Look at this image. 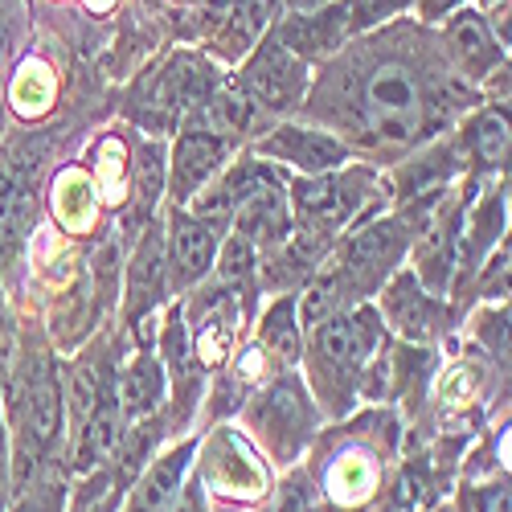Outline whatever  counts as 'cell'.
<instances>
[{
    "label": "cell",
    "instance_id": "obj_12",
    "mask_svg": "<svg viewBox=\"0 0 512 512\" xmlns=\"http://www.w3.org/2000/svg\"><path fill=\"white\" fill-rule=\"evenodd\" d=\"M218 226L185 213L173 205V218H168V295H185L193 291L218 263Z\"/></svg>",
    "mask_w": 512,
    "mask_h": 512
},
{
    "label": "cell",
    "instance_id": "obj_16",
    "mask_svg": "<svg viewBox=\"0 0 512 512\" xmlns=\"http://www.w3.org/2000/svg\"><path fill=\"white\" fill-rule=\"evenodd\" d=\"M234 324H238V295L230 287L197 295V316H193V328H189V345H193V357L201 361V369H218V365L230 361L234 336H238Z\"/></svg>",
    "mask_w": 512,
    "mask_h": 512
},
{
    "label": "cell",
    "instance_id": "obj_1",
    "mask_svg": "<svg viewBox=\"0 0 512 512\" xmlns=\"http://www.w3.org/2000/svg\"><path fill=\"white\" fill-rule=\"evenodd\" d=\"M431 25H381L357 41H349L340 54H332V66L316 82L308 111L332 119L357 136V148H381V152H406L435 136L443 111L463 99V82L447 87L443 70V46L439 37H426Z\"/></svg>",
    "mask_w": 512,
    "mask_h": 512
},
{
    "label": "cell",
    "instance_id": "obj_6",
    "mask_svg": "<svg viewBox=\"0 0 512 512\" xmlns=\"http://www.w3.org/2000/svg\"><path fill=\"white\" fill-rule=\"evenodd\" d=\"M17 410V455L21 463H37L62 435V381L46 353H29L13 381Z\"/></svg>",
    "mask_w": 512,
    "mask_h": 512
},
{
    "label": "cell",
    "instance_id": "obj_18",
    "mask_svg": "<svg viewBox=\"0 0 512 512\" xmlns=\"http://www.w3.org/2000/svg\"><path fill=\"white\" fill-rule=\"evenodd\" d=\"M459 148H463V156L472 160L484 177L508 173V168H512V111L504 103L480 107L472 119L463 123Z\"/></svg>",
    "mask_w": 512,
    "mask_h": 512
},
{
    "label": "cell",
    "instance_id": "obj_35",
    "mask_svg": "<svg viewBox=\"0 0 512 512\" xmlns=\"http://www.w3.org/2000/svg\"><path fill=\"white\" fill-rule=\"evenodd\" d=\"M287 5V13H308V9H320L324 0H283Z\"/></svg>",
    "mask_w": 512,
    "mask_h": 512
},
{
    "label": "cell",
    "instance_id": "obj_13",
    "mask_svg": "<svg viewBox=\"0 0 512 512\" xmlns=\"http://www.w3.org/2000/svg\"><path fill=\"white\" fill-rule=\"evenodd\" d=\"M230 152H234L230 140L197 132V127H181V136L173 144V156H168V177H164L168 201H173L177 209H185L213 177L222 173V160Z\"/></svg>",
    "mask_w": 512,
    "mask_h": 512
},
{
    "label": "cell",
    "instance_id": "obj_23",
    "mask_svg": "<svg viewBox=\"0 0 512 512\" xmlns=\"http://www.w3.org/2000/svg\"><path fill=\"white\" fill-rule=\"evenodd\" d=\"M58 99V70L46 62V58H21V66L13 70L9 78V107L21 115V119H41Z\"/></svg>",
    "mask_w": 512,
    "mask_h": 512
},
{
    "label": "cell",
    "instance_id": "obj_28",
    "mask_svg": "<svg viewBox=\"0 0 512 512\" xmlns=\"http://www.w3.org/2000/svg\"><path fill=\"white\" fill-rule=\"evenodd\" d=\"M9 496H13V443L5 414H0V512H9Z\"/></svg>",
    "mask_w": 512,
    "mask_h": 512
},
{
    "label": "cell",
    "instance_id": "obj_22",
    "mask_svg": "<svg viewBox=\"0 0 512 512\" xmlns=\"http://www.w3.org/2000/svg\"><path fill=\"white\" fill-rule=\"evenodd\" d=\"M193 451H197V443H185L177 451L160 455L144 472V480L136 484L132 500H127V512H173L177 500H181V480L189 472Z\"/></svg>",
    "mask_w": 512,
    "mask_h": 512
},
{
    "label": "cell",
    "instance_id": "obj_15",
    "mask_svg": "<svg viewBox=\"0 0 512 512\" xmlns=\"http://www.w3.org/2000/svg\"><path fill=\"white\" fill-rule=\"evenodd\" d=\"M275 177H279L275 164H263L259 156H242V160H234L226 173H218L193 197V213H197V218H205V222H213V226H230L238 205L246 197H254Z\"/></svg>",
    "mask_w": 512,
    "mask_h": 512
},
{
    "label": "cell",
    "instance_id": "obj_29",
    "mask_svg": "<svg viewBox=\"0 0 512 512\" xmlns=\"http://www.w3.org/2000/svg\"><path fill=\"white\" fill-rule=\"evenodd\" d=\"M480 13L488 17V25L496 29V37L508 46V41H512V0H484Z\"/></svg>",
    "mask_w": 512,
    "mask_h": 512
},
{
    "label": "cell",
    "instance_id": "obj_11",
    "mask_svg": "<svg viewBox=\"0 0 512 512\" xmlns=\"http://www.w3.org/2000/svg\"><path fill=\"white\" fill-rule=\"evenodd\" d=\"M381 316L406 340V345H431L447 328V304L443 295L426 291L414 271H398L381 287Z\"/></svg>",
    "mask_w": 512,
    "mask_h": 512
},
{
    "label": "cell",
    "instance_id": "obj_20",
    "mask_svg": "<svg viewBox=\"0 0 512 512\" xmlns=\"http://www.w3.org/2000/svg\"><path fill=\"white\" fill-rule=\"evenodd\" d=\"M222 5V25L213 29V50L230 62H242L259 37L275 25V9L283 0H218Z\"/></svg>",
    "mask_w": 512,
    "mask_h": 512
},
{
    "label": "cell",
    "instance_id": "obj_8",
    "mask_svg": "<svg viewBox=\"0 0 512 512\" xmlns=\"http://www.w3.org/2000/svg\"><path fill=\"white\" fill-rule=\"evenodd\" d=\"M37 160L33 140H17L0 156V267L17 259L37 226Z\"/></svg>",
    "mask_w": 512,
    "mask_h": 512
},
{
    "label": "cell",
    "instance_id": "obj_14",
    "mask_svg": "<svg viewBox=\"0 0 512 512\" xmlns=\"http://www.w3.org/2000/svg\"><path fill=\"white\" fill-rule=\"evenodd\" d=\"M168 295V230L148 226L127 267V324H140Z\"/></svg>",
    "mask_w": 512,
    "mask_h": 512
},
{
    "label": "cell",
    "instance_id": "obj_25",
    "mask_svg": "<svg viewBox=\"0 0 512 512\" xmlns=\"http://www.w3.org/2000/svg\"><path fill=\"white\" fill-rule=\"evenodd\" d=\"M54 218L62 222V230L82 234L95 218H99V197H95V181L82 173V168H62L54 181Z\"/></svg>",
    "mask_w": 512,
    "mask_h": 512
},
{
    "label": "cell",
    "instance_id": "obj_32",
    "mask_svg": "<svg viewBox=\"0 0 512 512\" xmlns=\"http://www.w3.org/2000/svg\"><path fill=\"white\" fill-rule=\"evenodd\" d=\"M9 512H58V496H54V488L29 492V496H21L17 504H9Z\"/></svg>",
    "mask_w": 512,
    "mask_h": 512
},
{
    "label": "cell",
    "instance_id": "obj_30",
    "mask_svg": "<svg viewBox=\"0 0 512 512\" xmlns=\"http://www.w3.org/2000/svg\"><path fill=\"white\" fill-rule=\"evenodd\" d=\"M463 0H414V13H418V25H443Z\"/></svg>",
    "mask_w": 512,
    "mask_h": 512
},
{
    "label": "cell",
    "instance_id": "obj_36",
    "mask_svg": "<svg viewBox=\"0 0 512 512\" xmlns=\"http://www.w3.org/2000/svg\"><path fill=\"white\" fill-rule=\"evenodd\" d=\"M82 5H87L91 13H111V9L119 5V0H82Z\"/></svg>",
    "mask_w": 512,
    "mask_h": 512
},
{
    "label": "cell",
    "instance_id": "obj_27",
    "mask_svg": "<svg viewBox=\"0 0 512 512\" xmlns=\"http://www.w3.org/2000/svg\"><path fill=\"white\" fill-rule=\"evenodd\" d=\"M271 512H320V500H316V492H312V484L304 476H295V480H287L279 488Z\"/></svg>",
    "mask_w": 512,
    "mask_h": 512
},
{
    "label": "cell",
    "instance_id": "obj_37",
    "mask_svg": "<svg viewBox=\"0 0 512 512\" xmlns=\"http://www.w3.org/2000/svg\"><path fill=\"white\" fill-rule=\"evenodd\" d=\"M0 132H5V103H0Z\"/></svg>",
    "mask_w": 512,
    "mask_h": 512
},
{
    "label": "cell",
    "instance_id": "obj_7",
    "mask_svg": "<svg viewBox=\"0 0 512 512\" xmlns=\"http://www.w3.org/2000/svg\"><path fill=\"white\" fill-rule=\"evenodd\" d=\"M246 422L254 426L263 451L275 455L279 463H287L304 451V443L316 431V402L308 398L300 377L283 373L267 390H259V398H254L246 410Z\"/></svg>",
    "mask_w": 512,
    "mask_h": 512
},
{
    "label": "cell",
    "instance_id": "obj_4",
    "mask_svg": "<svg viewBox=\"0 0 512 512\" xmlns=\"http://www.w3.org/2000/svg\"><path fill=\"white\" fill-rule=\"evenodd\" d=\"M218 82H222V74L201 54L177 50V54H168V62H160L152 74L140 78V99L127 111H132V119L140 127H148V132H173Z\"/></svg>",
    "mask_w": 512,
    "mask_h": 512
},
{
    "label": "cell",
    "instance_id": "obj_10",
    "mask_svg": "<svg viewBox=\"0 0 512 512\" xmlns=\"http://www.w3.org/2000/svg\"><path fill=\"white\" fill-rule=\"evenodd\" d=\"M439 46L447 66L455 70V78L463 82H488V74L504 62V41L496 37V29L488 25V17L480 9H455L443 29H439Z\"/></svg>",
    "mask_w": 512,
    "mask_h": 512
},
{
    "label": "cell",
    "instance_id": "obj_31",
    "mask_svg": "<svg viewBox=\"0 0 512 512\" xmlns=\"http://www.w3.org/2000/svg\"><path fill=\"white\" fill-rule=\"evenodd\" d=\"M484 91H488L492 99H500V103H508V99H512V50H504V62L488 74Z\"/></svg>",
    "mask_w": 512,
    "mask_h": 512
},
{
    "label": "cell",
    "instance_id": "obj_24",
    "mask_svg": "<svg viewBox=\"0 0 512 512\" xmlns=\"http://www.w3.org/2000/svg\"><path fill=\"white\" fill-rule=\"evenodd\" d=\"M259 345L279 361V365H295L304 353V328H300V295L283 291L279 300L267 308L263 324H259Z\"/></svg>",
    "mask_w": 512,
    "mask_h": 512
},
{
    "label": "cell",
    "instance_id": "obj_9",
    "mask_svg": "<svg viewBox=\"0 0 512 512\" xmlns=\"http://www.w3.org/2000/svg\"><path fill=\"white\" fill-rule=\"evenodd\" d=\"M254 156L287 164L300 177H320V173H332V168H345L353 160V148H349V140L328 132V127L287 119V123L271 127V136H263L259 144H254Z\"/></svg>",
    "mask_w": 512,
    "mask_h": 512
},
{
    "label": "cell",
    "instance_id": "obj_34",
    "mask_svg": "<svg viewBox=\"0 0 512 512\" xmlns=\"http://www.w3.org/2000/svg\"><path fill=\"white\" fill-rule=\"evenodd\" d=\"M480 512H512V484H496L480 496Z\"/></svg>",
    "mask_w": 512,
    "mask_h": 512
},
{
    "label": "cell",
    "instance_id": "obj_3",
    "mask_svg": "<svg viewBox=\"0 0 512 512\" xmlns=\"http://www.w3.org/2000/svg\"><path fill=\"white\" fill-rule=\"evenodd\" d=\"M373 197H377V173L361 164L332 168V173H320V177H295L287 185L295 234L308 238L320 250L340 230L365 222Z\"/></svg>",
    "mask_w": 512,
    "mask_h": 512
},
{
    "label": "cell",
    "instance_id": "obj_21",
    "mask_svg": "<svg viewBox=\"0 0 512 512\" xmlns=\"http://www.w3.org/2000/svg\"><path fill=\"white\" fill-rule=\"evenodd\" d=\"M164 390H168V377H164V361L140 353L132 365H127L119 377H115V398H119V410H123V422H144V418H156L160 402H164Z\"/></svg>",
    "mask_w": 512,
    "mask_h": 512
},
{
    "label": "cell",
    "instance_id": "obj_17",
    "mask_svg": "<svg viewBox=\"0 0 512 512\" xmlns=\"http://www.w3.org/2000/svg\"><path fill=\"white\" fill-rule=\"evenodd\" d=\"M508 222V201L504 189H484L472 205L463 201V218H459V254H455V279L467 271H480L492 259V246L500 242Z\"/></svg>",
    "mask_w": 512,
    "mask_h": 512
},
{
    "label": "cell",
    "instance_id": "obj_19",
    "mask_svg": "<svg viewBox=\"0 0 512 512\" xmlns=\"http://www.w3.org/2000/svg\"><path fill=\"white\" fill-rule=\"evenodd\" d=\"M205 480L230 496H259L267 488L263 463L238 435L218 431L205 447Z\"/></svg>",
    "mask_w": 512,
    "mask_h": 512
},
{
    "label": "cell",
    "instance_id": "obj_5",
    "mask_svg": "<svg viewBox=\"0 0 512 512\" xmlns=\"http://www.w3.org/2000/svg\"><path fill=\"white\" fill-rule=\"evenodd\" d=\"M234 82L259 107V115H287V111H300L312 91V62L287 50L275 37V29H267L259 37V46L246 54V66Z\"/></svg>",
    "mask_w": 512,
    "mask_h": 512
},
{
    "label": "cell",
    "instance_id": "obj_33",
    "mask_svg": "<svg viewBox=\"0 0 512 512\" xmlns=\"http://www.w3.org/2000/svg\"><path fill=\"white\" fill-rule=\"evenodd\" d=\"M13 41H17V25L9 21L5 5H0V74L9 70V58H13Z\"/></svg>",
    "mask_w": 512,
    "mask_h": 512
},
{
    "label": "cell",
    "instance_id": "obj_2",
    "mask_svg": "<svg viewBox=\"0 0 512 512\" xmlns=\"http://www.w3.org/2000/svg\"><path fill=\"white\" fill-rule=\"evenodd\" d=\"M386 345V328H381V312L369 304L340 308L308 328V361H312V386L324 402V410L345 414L357 394L365 369Z\"/></svg>",
    "mask_w": 512,
    "mask_h": 512
},
{
    "label": "cell",
    "instance_id": "obj_26",
    "mask_svg": "<svg viewBox=\"0 0 512 512\" xmlns=\"http://www.w3.org/2000/svg\"><path fill=\"white\" fill-rule=\"evenodd\" d=\"M480 295L484 300H512V250H504V254H496V259L484 263Z\"/></svg>",
    "mask_w": 512,
    "mask_h": 512
}]
</instances>
